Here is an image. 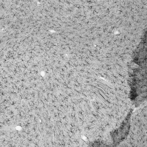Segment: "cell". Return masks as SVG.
I'll use <instances>...</instances> for the list:
<instances>
[{"instance_id":"cell-1","label":"cell","mask_w":147,"mask_h":147,"mask_svg":"<svg viewBox=\"0 0 147 147\" xmlns=\"http://www.w3.org/2000/svg\"><path fill=\"white\" fill-rule=\"evenodd\" d=\"M132 112L131 110L130 111L119 128L111 133L114 145L119 144L127 136L130 127V118Z\"/></svg>"}]
</instances>
